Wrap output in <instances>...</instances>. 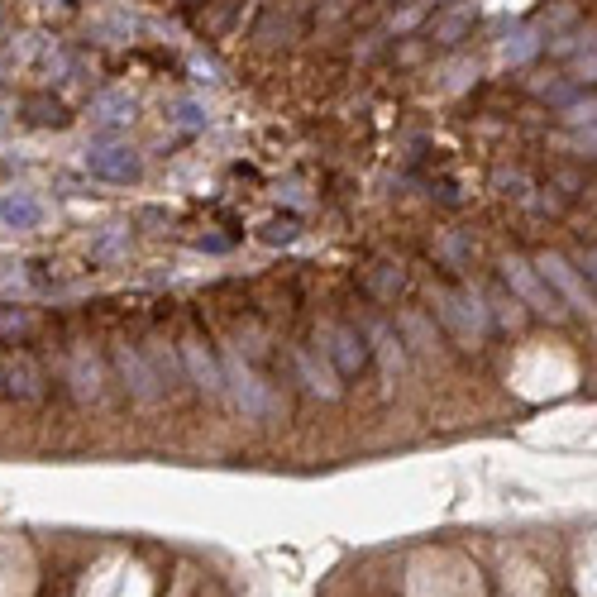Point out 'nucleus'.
I'll use <instances>...</instances> for the list:
<instances>
[{"instance_id":"1","label":"nucleus","mask_w":597,"mask_h":597,"mask_svg":"<svg viewBox=\"0 0 597 597\" xmlns=\"http://www.w3.org/2000/svg\"><path fill=\"white\" fill-rule=\"evenodd\" d=\"M435 316H440V325L464 349H478V344L488 340L492 316H488V306H483V297L469 292V287H440L435 292Z\"/></svg>"},{"instance_id":"2","label":"nucleus","mask_w":597,"mask_h":597,"mask_svg":"<svg viewBox=\"0 0 597 597\" xmlns=\"http://www.w3.org/2000/svg\"><path fill=\"white\" fill-rule=\"evenodd\" d=\"M502 282L512 287V297L526 306V311H535V316H564V301L550 292V282L535 273V263H526V258H507L502 263Z\"/></svg>"},{"instance_id":"3","label":"nucleus","mask_w":597,"mask_h":597,"mask_svg":"<svg viewBox=\"0 0 597 597\" xmlns=\"http://www.w3.org/2000/svg\"><path fill=\"white\" fill-rule=\"evenodd\" d=\"M320 359L330 363V373L335 378H359L363 368H368V344L354 325H325L320 330Z\"/></svg>"},{"instance_id":"4","label":"nucleus","mask_w":597,"mask_h":597,"mask_svg":"<svg viewBox=\"0 0 597 597\" xmlns=\"http://www.w3.org/2000/svg\"><path fill=\"white\" fill-rule=\"evenodd\" d=\"M0 392H10L15 402H43L48 378H43L39 359L24 354V349H10V354L0 359Z\"/></svg>"},{"instance_id":"5","label":"nucleus","mask_w":597,"mask_h":597,"mask_svg":"<svg viewBox=\"0 0 597 597\" xmlns=\"http://www.w3.org/2000/svg\"><path fill=\"white\" fill-rule=\"evenodd\" d=\"M535 273H540L545 282H555L550 292L564 297L574 311H593V292H583V287H578V268H574V263H564L559 254H535Z\"/></svg>"},{"instance_id":"6","label":"nucleus","mask_w":597,"mask_h":597,"mask_svg":"<svg viewBox=\"0 0 597 597\" xmlns=\"http://www.w3.org/2000/svg\"><path fill=\"white\" fill-rule=\"evenodd\" d=\"M110 354H115V368H120V378H125V387H129V397H134V402H153V397L163 392V387H158V378H153L149 368H144L139 349H129V344H115Z\"/></svg>"},{"instance_id":"7","label":"nucleus","mask_w":597,"mask_h":597,"mask_svg":"<svg viewBox=\"0 0 597 597\" xmlns=\"http://www.w3.org/2000/svg\"><path fill=\"white\" fill-rule=\"evenodd\" d=\"M182 363H187V373H192V383L201 387V392H220V368H215V359H211V349L201 344V335H187L182 340Z\"/></svg>"},{"instance_id":"8","label":"nucleus","mask_w":597,"mask_h":597,"mask_svg":"<svg viewBox=\"0 0 597 597\" xmlns=\"http://www.w3.org/2000/svg\"><path fill=\"white\" fill-rule=\"evenodd\" d=\"M91 172H96V177H110V182H134V177H139V158H129L125 149L115 153V158H101V153H96V158H91Z\"/></svg>"},{"instance_id":"9","label":"nucleus","mask_w":597,"mask_h":597,"mask_svg":"<svg viewBox=\"0 0 597 597\" xmlns=\"http://www.w3.org/2000/svg\"><path fill=\"white\" fill-rule=\"evenodd\" d=\"M363 287H368L378 301H397V292L406 287V278L397 273V268H387V263H373V273L363 278Z\"/></svg>"},{"instance_id":"10","label":"nucleus","mask_w":597,"mask_h":597,"mask_svg":"<svg viewBox=\"0 0 597 597\" xmlns=\"http://www.w3.org/2000/svg\"><path fill=\"white\" fill-rule=\"evenodd\" d=\"M292 39V34H297V10H292V5H273V10H268V20L258 24V39Z\"/></svg>"},{"instance_id":"11","label":"nucleus","mask_w":597,"mask_h":597,"mask_svg":"<svg viewBox=\"0 0 597 597\" xmlns=\"http://www.w3.org/2000/svg\"><path fill=\"white\" fill-rule=\"evenodd\" d=\"M297 373H301V383L311 387V392H325V397H335V383H330V368H325V363H316L311 354H297Z\"/></svg>"},{"instance_id":"12","label":"nucleus","mask_w":597,"mask_h":597,"mask_svg":"<svg viewBox=\"0 0 597 597\" xmlns=\"http://www.w3.org/2000/svg\"><path fill=\"white\" fill-rule=\"evenodd\" d=\"M469 29H473V15H469V10H459V15H445V20L430 24V39H435V43H459Z\"/></svg>"},{"instance_id":"13","label":"nucleus","mask_w":597,"mask_h":597,"mask_svg":"<svg viewBox=\"0 0 597 597\" xmlns=\"http://www.w3.org/2000/svg\"><path fill=\"white\" fill-rule=\"evenodd\" d=\"M368 335H373V349H378L387 373H402V340H392L383 325H368Z\"/></svg>"},{"instance_id":"14","label":"nucleus","mask_w":597,"mask_h":597,"mask_svg":"<svg viewBox=\"0 0 597 597\" xmlns=\"http://www.w3.org/2000/svg\"><path fill=\"white\" fill-rule=\"evenodd\" d=\"M483 306H488V316H497L502 320V325H521V320H526V311H521V301L516 297H507V292H488V297H483Z\"/></svg>"},{"instance_id":"15","label":"nucleus","mask_w":597,"mask_h":597,"mask_svg":"<svg viewBox=\"0 0 597 597\" xmlns=\"http://www.w3.org/2000/svg\"><path fill=\"white\" fill-rule=\"evenodd\" d=\"M24 115L34 120V125H67V110L58 101H48V96H29L24 101Z\"/></svg>"},{"instance_id":"16","label":"nucleus","mask_w":597,"mask_h":597,"mask_svg":"<svg viewBox=\"0 0 597 597\" xmlns=\"http://www.w3.org/2000/svg\"><path fill=\"white\" fill-rule=\"evenodd\" d=\"M402 330L411 335V349H421V354H435V335L426 330V320L416 316V311H402Z\"/></svg>"},{"instance_id":"17","label":"nucleus","mask_w":597,"mask_h":597,"mask_svg":"<svg viewBox=\"0 0 597 597\" xmlns=\"http://www.w3.org/2000/svg\"><path fill=\"white\" fill-rule=\"evenodd\" d=\"M0 215H5L10 225H20V230H29V225L39 220V206H34V201H24V196H10V201L0 206Z\"/></svg>"},{"instance_id":"18","label":"nucleus","mask_w":597,"mask_h":597,"mask_svg":"<svg viewBox=\"0 0 597 597\" xmlns=\"http://www.w3.org/2000/svg\"><path fill=\"white\" fill-rule=\"evenodd\" d=\"M263 239H268V244H292V239H297V220H273V225H263Z\"/></svg>"}]
</instances>
